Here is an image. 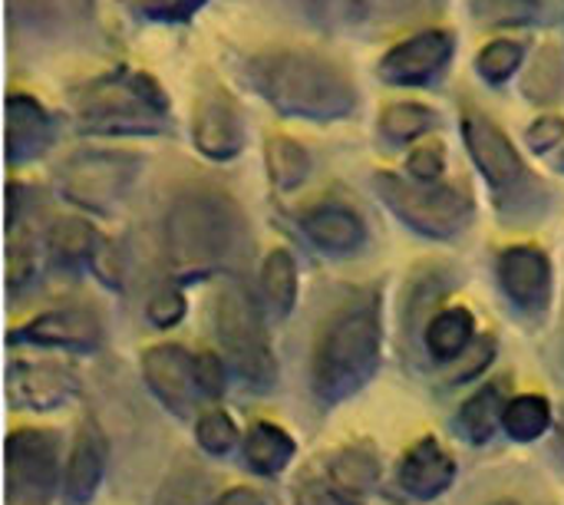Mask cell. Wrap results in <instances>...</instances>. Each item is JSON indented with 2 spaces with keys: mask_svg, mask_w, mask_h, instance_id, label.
Listing matches in <instances>:
<instances>
[{
  "mask_svg": "<svg viewBox=\"0 0 564 505\" xmlns=\"http://www.w3.org/2000/svg\"><path fill=\"white\" fill-rule=\"evenodd\" d=\"M235 69L251 93H258L274 112L288 119L337 122L347 119L360 103L357 83L347 66L314 50H258L241 56Z\"/></svg>",
  "mask_w": 564,
  "mask_h": 505,
  "instance_id": "obj_1",
  "label": "cell"
},
{
  "mask_svg": "<svg viewBox=\"0 0 564 505\" xmlns=\"http://www.w3.org/2000/svg\"><path fill=\"white\" fill-rule=\"evenodd\" d=\"M383 357V298L380 288L350 294L317 331L311 351V390L324 407L357 397Z\"/></svg>",
  "mask_w": 564,
  "mask_h": 505,
  "instance_id": "obj_2",
  "label": "cell"
},
{
  "mask_svg": "<svg viewBox=\"0 0 564 505\" xmlns=\"http://www.w3.org/2000/svg\"><path fill=\"white\" fill-rule=\"evenodd\" d=\"M245 215L218 189H182L162 218V251L178 278H205L235 261L245 248Z\"/></svg>",
  "mask_w": 564,
  "mask_h": 505,
  "instance_id": "obj_3",
  "label": "cell"
},
{
  "mask_svg": "<svg viewBox=\"0 0 564 505\" xmlns=\"http://www.w3.org/2000/svg\"><path fill=\"white\" fill-rule=\"evenodd\" d=\"M69 112L89 136H162L172 126L169 93L145 69H109L69 89Z\"/></svg>",
  "mask_w": 564,
  "mask_h": 505,
  "instance_id": "obj_4",
  "label": "cell"
},
{
  "mask_svg": "<svg viewBox=\"0 0 564 505\" xmlns=\"http://www.w3.org/2000/svg\"><path fill=\"white\" fill-rule=\"evenodd\" d=\"M463 142L486 179V189L496 202L499 218L506 222H535L549 212V189L545 182L529 169L522 152L512 146V139L499 129L492 116L482 109L466 106L463 109Z\"/></svg>",
  "mask_w": 564,
  "mask_h": 505,
  "instance_id": "obj_5",
  "label": "cell"
},
{
  "mask_svg": "<svg viewBox=\"0 0 564 505\" xmlns=\"http://www.w3.org/2000/svg\"><path fill=\"white\" fill-rule=\"evenodd\" d=\"M212 327L228 370L254 394H271L278 384V361L268 341L261 308L238 281H225L215 291Z\"/></svg>",
  "mask_w": 564,
  "mask_h": 505,
  "instance_id": "obj_6",
  "label": "cell"
},
{
  "mask_svg": "<svg viewBox=\"0 0 564 505\" xmlns=\"http://www.w3.org/2000/svg\"><path fill=\"white\" fill-rule=\"evenodd\" d=\"M370 185L377 198L423 238L453 241L473 225L476 202L459 185H449V182L430 185L400 172H373Z\"/></svg>",
  "mask_w": 564,
  "mask_h": 505,
  "instance_id": "obj_7",
  "label": "cell"
},
{
  "mask_svg": "<svg viewBox=\"0 0 564 505\" xmlns=\"http://www.w3.org/2000/svg\"><path fill=\"white\" fill-rule=\"evenodd\" d=\"M139 172H142V159L132 152L83 149V152L66 155L53 169V182H56V192L69 205L96 212V215H109L126 202Z\"/></svg>",
  "mask_w": 564,
  "mask_h": 505,
  "instance_id": "obj_8",
  "label": "cell"
},
{
  "mask_svg": "<svg viewBox=\"0 0 564 505\" xmlns=\"http://www.w3.org/2000/svg\"><path fill=\"white\" fill-rule=\"evenodd\" d=\"M96 26V0H7V30L17 46H73Z\"/></svg>",
  "mask_w": 564,
  "mask_h": 505,
  "instance_id": "obj_9",
  "label": "cell"
},
{
  "mask_svg": "<svg viewBox=\"0 0 564 505\" xmlns=\"http://www.w3.org/2000/svg\"><path fill=\"white\" fill-rule=\"evenodd\" d=\"M59 480L56 433L20 427L7 437V505H46Z\"/></svg>",
  "mask_w": 564,
  "mask_h": 505,
  "instance_id": "obj_10",
  "label": "cell"
},
{
  "mask_svg": "<svg viewBox=\"0 0 564 505\" xmlns=\"http://www.w3.org/2000/svg\"><path fill=\"white\" fill-rule=\"evenodd\" d=\"M453 56H456V33L443 26H423L406 40L393 43L380 56L377 73L390 86L420 89V86H433L449 69Z\"/></svg>",
  "mask_w": 564,
  "mask_h": 505,
  "instance_id": "obj_11",
  "label": "cell"
},
{
  "mask_svg": "<svg viewBox=\"0 0 564 505\" xmlns=\"http://www.w3.org/2000/svg\"><path fill=\"white\" fill-rule=\"evenodd\" d=\"M499 275V288L506 291V298L512 301V308H519L525 318H545L549 304H552V291H555V275H552V261L539 245H512L499 255L496 265Z\"/></svg>",
  "mask_w": 564,
  "mask_h": 505,
  "instance_id": "obj_12",
  "label": "cell"
},
{
  "mask_svg": "<svg viewBox=\"0 0 564 505\" xmlns=\"http://www.w3.org/2000/svg\"><path fill=\"white\" fill-rule=\"evenodd\" d=\"M192 142L212 162H231L245 152V116L221 86L198 96L192 109Z\"/></svg>",
  "mask_w": 564,
  "mask_h": 505,
  "instance_id": "obj_13",
  "label": "cell"
},
{
  "mask_svg": "<svg viewBox=\"0 0 564 505\" xmlns=\"http://www.w3.org/2000/svg\"><path fill=\"white\" fill-rule=\"evenodd\" d=\"M142 377L152 397L175 417L188 420L195 410L198 384H195V357L178 344H152L142 351Z\"/></svg>",
  "mask_w": 564,
  "mask_h": 505,
  "instance_id": "obj_14",
  "label": "cell"
},
{
  "mask_svg": "<svg viewBox=\"0 0 564 505\" xmlns=\"http://www.w3.org/2000/svg\"><path fill=\"white\" fill-rule=\"evenodd\" d=\"M297 228L317 251L334 255V258L357 255L370 238L364 215L357 208H350L347 202H314V205L301 208Z\"/></svg>",
  "mask_w": 564,
  "mask_h": 505,
  "instance_id": "obj_15",
  "label": "cell"
},
{
  "mask_svg": "<svg viewBox=\"0 0 564 505\" xmlns=\"http://www.w3.org/2000/svg\"><path fill=\"white\" fill-rule=\"evenodd\" d=\"M13 341L43 344V347H69V351H96L102 344V321L93 308L66 304L50 308L13 331Z\"/></svg>",
  "mask_w": 564,
  "mask_h": 505,
  "instance_id": "obj_16",
  "label": "cell"
},
{
  "mask_svg": "<svg viewBox=\"0 0 564 505\" xmlns=\"http://www.w3.org/2000/svg\"><path fill=\"white\" fill-rule=\"evenodd\" d=\"M7 165H30L40 155L50 152L56 142V122L46 112V106L30 93H10L7 96Z\"/></svg>",
  "mask_w": 564,
  "mask_h": 505,
  "instance_id": "obj_17",
  "label": "cell"
},
{
  "mask_svg": "<svg viewBox=\"0 0 564 505\" xmlns=\"http://www.w3.org/2000/svg\"><path fill=\"white\" fill-rule=\"evenodd\" d=\"M7 390H10V404L13 407H26V410H59L63 404H69L79 390V384L73 380L69 370H63L59 364H43V361H13L7 370Z\"/></svg>",
  "mask_w": 564,
  "mask_h": 505,
  "instance_id": "obj_18",
  "label": "cell"
},
{
  "mask_svg": "<svg viewBox=\"0 0 564 505\" xmlns=\"http://www.w3.org/2000/svg\"><path fill=\"white\" fill-rule=\"evenodd\" d=\"M397 483L413 499H436L456 483V456L436 437H423L403 453Z\"/></svg>",
  "mask_w": 564,
  "mask_h": 505,
  "instance_id": "obj_19",
  "label": "cell"
},
{
  "mask_svg": "<svg viewBox=\"0 0 564 505\" xmlns=\"http://www.w3.org/2000/svg\"><path fill=\"white\" fill-rule=\"evenodd\" d=\"M102 476H106V437L96 420H83L63 470L66 499L73 505H89L102 486Z\"/></svg>",
  "mask_w": 564,
  "mask_h": 505,
  "instance_id": "obj_20",
  "label": "cell"
},
{
  "mask_svg": "<svg viewBox=\"0 0 564 505\" xmlns=\"http://www.w3.org/2000/svg\"><path fill=\"white\" fill-rule=\"evenodd\" d=\"M446 0H340L344 23L360 33H390L423 23L443 10Z\"/></svg>",
  "mask_w": 564,
  "mask_h": 505,
  "instance_id": "obj_21",
  "label": "cell"
},
{
  "mask_svg": "<svg viewBox=\"0 0 564 505\" xmlns=\"http://www.w3.org/2000/svg\"><path fill=\"white\" fill-rule=\"evenodd\" d=\"M324 480L350 503H360L367 499L377 483H380V456L373 447L367 443H354V447H344L337 450L327 466H324Z\"/></svg>",
  "mask_w": 564,
  "mask_h": 505,
  "instance_id": "obj_22",
  "label": "cell"
},
{
  "mask_svg": "<svg viewBox=\"0 0 564 505\" xmlns=\"http://www.w3.org/2000/svg\"><path fill=\"white\" fill-rule=\"evenodd\" d=\"M476 341V318L469 308H443L423 331L426 354L440 364H456Z\"/></svg>",
  "mask_w": 564,
  "mask_h": 505,
  "instance_id": "obj_23",
  "label": "cell"
},
{
  "mask_svg": "<svg viewBox=\"0 0 564 505\" xmlns=\"http://www.w3.org/2000/svg\"><path fill=\"white\" fill-rule=\"evenodd\" d=\"M297 453V443L278 423H254L245 437V460L261 476H281Z\"/></svg>",
  "mask_w": 564,
  "mask_h": 505,
  "instance_id": "obj_24",
  "label": "cell"
},
{
  "mask_svg": "<svg viewBox=\"0 0 564 505\" xmlns=\"http://www.w3.org/2000/svg\"><path fill=\"white\" fill-rule=\"evenodd\" d=\"M506 387L502 384H486L479 387L459 410V430L469 443L476 447H486L496 430L502 427V417H506Z\"/></svg>",
  "mask_w": 564,
  "mask_h": 505,
  "instance_id": "obj_25",
  "label": "cell"
},
{
  "mask_svg": "<svg viewBox=\"0 0 564 505\" xmlns=\"http://www.w3.org/2000/svg\"><path fill=\"white\" fill-rule=\"evenodd\" d=\"M46 248L56 258V265H83L93 261L102 245L96 228L83 215H59L46 228Z\"/></svg>",
  "mask_w": 564,
  "mask_h": 505,
  "instance_id": "obj_26",
  "label": "cell"
},
{
  "mask_svg": "<svg viewBox=\"0 0 564 505\" xmlns=\"http://www.w3.org/2000/svg\"><path fill=\"white\" fill-rule=\"evenodd\" d=\"M261 298L274 318H288L297 304V258L288 248H274L261 265Z\"/></svg>",
  "mask_w": 564,
  "mask_h": 505,
  "instance_id": "obj_27",
  "label": "cell"
},
{
  "mask_svg": "<svg viewBox=\"0 0 564 505\" xmlns=\"http://www.w3.org/2000/svg\"><path fill=\"white\" fill-rule=\"evenodd\" d=\"M264 169H268V179L278 192H294L297 185L307 182L314 162H311V152L297 139L271 136L264 146Z\"/></svg>",
  "mask_w": 564,
  "mask_h": 505,
  "instance_id": "obj_28",
  "label": "cell"
},
{
  "mask_svg": "<svg viewBox=\"0 0 564 505\" xmlns=\"http://www.w3.org/2000/svg\"><path fill=\"white\" fill-rule=\"evenodd\" d=\"M564 93V60L558 46L545 43L535 50V56L529 60V69L522 76V96L529 103H558Z\"/></svg>",
  "mask_w": 564,
  "mask_h": 505,
  "instance_id": "obj_29",
  "label": "cell"
},
{
  "mask_svg": "<svg viewBox=\"0 0 564 505\" xmlns=\"http://www.w3.org/2000/svg\"><path fill=\"white\" fill-rule=\"evenodd\" d=\"M440 126V112L426 103H390L380 112V132L393 142H416Z\"/></svg>",
  "mask_w": 564,
  "mask_h": 505,
  "instance_id": "obj_30",
  "label": "cell"
},
{
  "mask_svg": "<svg viewBox=\"0 0 564 505\" xmlns=\"http://www.w3.org/2000/svg\"><path fill=\"white\" fill-rule=\"evenodd\" d=\"M552 427V404L539 394H522L512 397L502 417V430L509 440L516 443H535L539 437H545Z\"/></svg>",
  "mask_w": 564,
  "mask_h": 505,
  "instance_id": "obj_31",
  "label": "cell"
},
{
  "mask_svg": "<svg viewBox=\"0 0 564 505\" xmlns=\"http://www.w3.org/2000/svg\"><path fill=\"white\" fill-rule=\"evenodd\" d=\"M36 265H40V248H36L30 228L7 225V291L17 294V291L30 288L36 278Z\"/></svg>",
  "mask_w": 564,
  "mask_h": 505,
  "instance_id": "obj_32",
  "label": "cell"
},
{
  "mask_svg": "<svg viewBox=\"0 0 564 505\" xmlns=\"http://www.w3.org/2000/svg\"><path fill=\"white\" fill-rule=\"evenodd\" d=\"M525 56H529V46L522 43V40H492V43H486L482 50H479V56H476V73L489 83V86H502V83H509L519 69H522V63H525Z\"/></svg>",
  "mask_w": 564,
  "mask_h": 505,
  "instance_id": "obj_33",
  "label": "cell"
},
{
  "mask_svg": "<svg viewBox=\"0 0 564 505\" xmlns=\"http://www.w3.org/2000/svg\"><path fill=\"white\" fill-rule=\"evenodd\" d=\"M482 26H532L545 17V0H473Z\"/></svg>",
  "mask_w": 564,
  "mask_h": 505,
  "instance_id": "obj_34",
  "label": "cell"
},
{
  "mask_svg": "<svg viewBox=\"0 0 564 505\" xmlns=\"http://www.w3.org/2000/svg\"><path fill=\"white\" fill-rule=\"evenodd\" d=\"M195 440H198V447H202L205 453L225 456V453H231V450L241 443V433H238V423L231 420L228 410L212 407V410H205V413L195 420Z\"/></svg>",
  "mask_w": 564,
  "mask_h": 505,
  "instance_id": "obj_35",
  "label": "cell"
},
{
  "mask_svg": "<svg viewBox=\"0 0 564 505\" xmlns=\"http://www.w3.org/2000/svg\"><path fill=\"white\" fill-rule=\"evenodd\" d=\"M126 13H132L142 23H159V26H175L188 23L208 0H119Z\"/></svg>",
  "mask_w": 564,
  "mask_h": 505,
  "instance_id": "obj_36",
  "label": "cell"
},
{
  "mask_svg": "<svg viewBox=\"0 0 564 505\" xmlns=\"http://www.w3.org/2000/svg\"><path fill=\"white\" fill-rule=\"evenodd\" d=\"M406 175L416 179V182H430V185L443 182V175H446V149H443V142L416 146L406 155Z\"/></svg>",
  "mask_w": 564,
  "mask_h": 505,
  "instance_id": "obj_37",
  "label": "cell"
},
{
  "mask_svg": "<svg viewBox=\"0 0 564 505\" xmlns=\"http://www.w3.org/2000/svg\"><path fill=\"white\" fill-rule=\"evenodd\" d=\"M195 384H198L202 397L218 400L228 390V364H225V357H218L212 351L195 354Z\"/></svg>",
  "mask_w": 564,
  "mask_h": 505,
  "instance_id": "obj_38",
  "label": "cell"
},
{
  "mask_svg": "<svg viewBox=\"0 0 564 505\" xmlns=\"http://www.w3.org/2000/svg\"><path fill=\"white\" fill-rule=\"evenodd\" d=\"M185 294L178 291V288H162L159 294H152V301H149V308H145V318L155 324V327H162V331H169V327H175L182 318H185Z\"/></svg>",
  "mask_w": 564,
  "mask_h": 505,
  "instance_id": "obj_39",
  "label": "cell"
},
{
  "mask_svg": "<svg viewBox=\"0 0 564 505\" xmlns=\"http://www.w3.org/2000/svg\"><path fill=\"white\" fill-rule=\"evenodd\" d=\"M525 142L535 155H545L552 149H558L564 142V116H539L529 129H525Z\"/></svg>",
  "mask_w": 564,
  "mask_h": 505,
  "instance_id": "obj_40",
  "label": "cell"
},
{
  "mask_svg": "<svg viewBox=\"0 0 564 505\" xmlns=\"http://www.w3.org/2000/svg\"><path fill=\"white\" fill-rule=\"evenodd\" d=\"M294 505H357V503L344 499V496H340L327 480L311 476V480H301V483H297Z\"/></svg>",
  "mask_w": 564,
  "mask_h": 505,
  "instance_id": "obj_41",
  "label": "cell"
},
{
  "mask_svg": "<svg viewBox=\"0 0 564 505\" xmlns=\"http://www.w3.org/2000/svg\"><path fill=\"white\" fill-rule=\"evenodd\" d=\"M122 268H126V258L119 255L116 245H102V248L96 251V258H93V271H96L99 281L109 284V288H119V284H122Z\"/></svg>",
  "mask_w": 564,
  "mask_h": 505,
  "instance_id": "obj_42",
  "label": "cell"
},
{
  "mask_svg": "<svg viewBox=\"0 0 564 505\" xmlns=\"http://www.w3.org/2000/svg\"><path fill=\"white\" fill-rule=\"evenodd\" d=\"M212 505H268V499L251 486H235V490H225Z\"/></svg>",
  "mask_w": 564,
  "mask_h": 505,
  "instance_id": "obj_43",
  "label": "cell"
},
{
  "mask_svg": "<svg viewBox=\"0 0 564 505\" xmlns=\"http://www.w3.org/2000/svg\"><path fill=\"white\" fill-rule=\"evenodd\" d=\"M555 453H558V460L564 463V410L558 413V427H555Z\"/></svg>",
  "mask_w": 564,
  "mask_h": 505,
  "instance_id": "obj_44",
  "label": "cell"
},
{
  "mask_svg": "<svg viewBox=\"0 0 564 505\" xmlns=\"http://www.w3.org/2000/svg\"><path fill=\"white\" fill-rule=\"evenodd\" d=\"M492 505H519L516 499H499V503H492Z\"/></svg>",
  "mask_w": 564,
  "mask_h": 505,
  "instance_id": "obj_45",
  "label": "cell"
},
{
  "mask_svg": "<svg viewBox=\"0 0 564 505\" xmlns=\"http://www.w3.org/2000/svg\"><path fill=\"white\" fill-rule=\"evenodd\" d=\"M558 172H564V149H562V155H558Z\"/></svg>",
  "mask_w": 564,
  "mask_h": 505,
  "instance_id": "obj_46",
  "label": "cell"
},
{
  "mask_svg": "<svg viewBox=\"0 0 564 505\" xmlns=\"http://www.w3.org/2000/svg\"><path fill=\"white\" fill-rule=\"evenodd\" d=\"M311 3H327V0H311Z\"/></svg>",
  "mask_w": 564,
  "mask_h": 505,
  "instance_id": "obj_47",
  "label": "cell"
}]
</instances>
